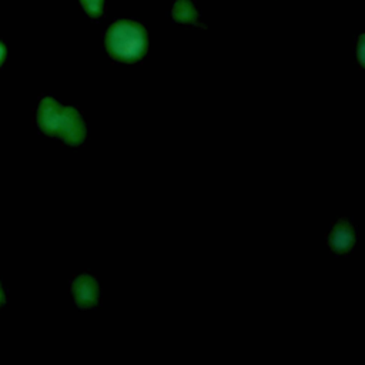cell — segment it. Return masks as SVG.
I'll list each match as a JSON object with an SVG mask.
<instances>
[{
    "mask_svg": "<svg viewBox=\"0 0 365 365\" xmlns=\"http://www.w3.org/2000/svg\"><path fill=\"white\" fill-rule=\"evenodd\" d=\"M4 302H6V294H4L3 288H1V284H0V307H1Z\"/></svg>",
    "mask_w": 365,
    "mask_h": 365,
    "instance_id": "8",
    "label": "cell"
},
{
    "mask_svg": "<svg viewBox=\"0 0 365 365\" xmlns=\"http://www.w3.org/2000/svg\"><path fill=\"white\" fill-rule=\"evenodd\" d=\"M355 244L354 227L346 220H339L328 235V245L336 254L348 252Z\"/></svg>",
    "mask_w": 365,
    "mask_h": 365,
    "instance_id": "4",
    "label": "cell"
},
{
    "mask_svg": "<svg viewBox=\"0 0 365 365\" xmlns=\"http://www.w3.org/2000/svg\"><path fill=\"white\" fill-rule=\"evenodd\" d=\"M358 57H359V63L362 64V37L359 38V56Z\"/></svg>",
    "mask_w": 365,
    "mask_h": 365,
    "instance_id": "9",
    "label": "cell"
},
{
    "mask_svg": "<svg viewBox=\"0 0 365 365\" xmlns=\"http://www.w3.org/2000/svg\"><path fill=\"white\" fill-rule=\"evenodd\" d=\"M198 13L190 0H177L173 7V19L178 23H197Z\"/></svg>",
    "mask_w": 365,
    "mask_h": 365,
    "instance_id": "5",
    "label": "cell"
},
{
    "mask_svg": "<svg viewBox=\"0 0 365 365\" xmlns=\"http://www.w3.org/2000/svg\"><path fill=\"white\" fill-rule=\"evenodd\" d=\"M4 58H6V47H4V44L0 41V66L3 64Z\"/></svg>",
    "mask_w": 365,
    "mask_h": 365,
    "instance_id": "7",
    "label": "cell"
},
{
    "mask_svg": "<svg viewBox=\"0 0 365 365\" xmlns=\"http://www.w3.org/2000/svg\"><path fill=\"white\" fill-rule=\"evenodd\" d=\"M38 128L53 137H60L70 145L84 141L86 125L80 113L73 107H64L51 97H44L37 108Z\"/></svg>",
    "mask_w": 365,
    "mask_h": 365,
    "instance_id": "1",
    "label": "cell"
},
{
    "mask_svg": "<svg viewBox=\"0 0 365 365\" xmlns=\"http://www.w3.org/2000/svg\"><path fill=\"white\" fill-rule=\"evenodd\" d=\"M80 3L86 10V13L91 17L101 16L104 10V0H80Z\"/></svg>",
    "mask_w": 365,
    "mask_h": 365,
    "instance_id": "6",
    "label": "cell"
},
{
    "mask_svg": "<svg viewBox=\"0 0 365 365\" xmlns=\"http://www.w3.org/2000/svg\"><path fill=\"white\" fill-rule=\"evenodd\" d=\"M106 47L110 56L118 61H137L147 51V31L137 21L118 20L106 34Z\"/></svg>",
    "mask_w": 365,
    "mask_h": 365,
    "instance_id": "2",
    "label": "cell"
},
{
    "mask_svg": "<svg viewBox=\"0 0 365 365\" xmlns=\"http://www.w3.org/2000/svg\"><path fill=\"white\" fill-rule=\"evenodd\" d=\"M71 292H73L76 305L83 309H87L97 304L98 284L93 277L83 274L73 281Z\"/></svg>",
    "mask_w": 365,
    "mask_h": 365,
    "instance_id": "3",
    "label": "cell"
}]
</instances>
